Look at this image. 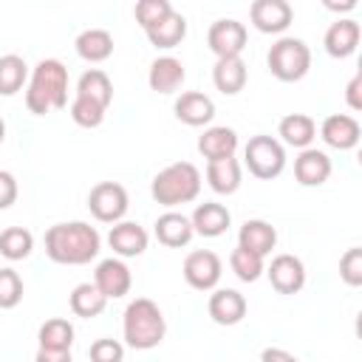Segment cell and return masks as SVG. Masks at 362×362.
Instances as JSON below:
<instances>
[{"mask_svg": "<svg viewBox=\"0 0 362 362\" xmlns=\"http://www.w3.org/2000/svg\"><path fill=\"white\" fill-rule=\"evenodd\" d=\"M102 249L99 232L85 221L54 223L45 232V255L62 266H85Z\"/></svg>", "mask_w": 362, "mask_h": 362, "instance_id": "1", "label": "cell"}, {"mask_svg": "<svg viewBox=\"0 0 362 362\" xmlns=\"http://www.w3.org/2000/svg\"><path fill=\"white\" fill-rule=\"evenodd\" d=\"M68 105V68L59 59H40L31 68L25 88V107L34 116L62 110Z\"/></svg>", "mask_w": 362, "mask_h": 362, "instance_id": "2", "label": "cell"}, {"mask_svg": "<svg viewBox=\"0 0 362 362\" xmlns=\"http://www.w3.org/2000/svg\"><path fill=\"white\" fill-rule=\"evenodd\" d=\"M122 331H124V342L130 348L150 351V348H158L161 345V339L167 334V322H164L161 308L150 297H136L124 308Z\"/></svg>", "mask_w": 362, "mask_h": 362, "instance_id": "3", "label": "cell"}, {"mask_svg": "<svg viewBox=\"0 0 362 362\" xmlns=\"http://www.w3.org/2000/svg\"><path fill=\"white\" fill-rule=\"evenodd\" d=\"M201 192V173L189 161H175L167 164L161 173H156L150 184V195L161 206H178L195 201Z\"/></svg>", "mask_w": 362, "mask_h": 362, "instance_id": "4", "label": "cell"}, {"mask_svg": "<svg viewBox=\"0 0 362 362\" xmlns=\"http://www.w3.org/2000/svg\"><path fill=\"white\" fill-rule=\"evenodd\" d=\"M266 65L280 82H300L311 68V48L300 37H280L269 48Z\"/></svg>", "mask_w": 362, "mask_h": 362, "instance_id": "5", "label": "cell"}, {"mask_svg": "<svg viewBox=\"0 0 362 362\" xmlns=\"http://www.w3.org/2000/svg\"><path fill=\"white\" fill-rule=\"evenodd\" d=\"M243 164L260 181H272L286 170V147L274 136H252L243 147Z\"/></svg>", "mask_w": 362, "mask_h": 362, "instance_id": "6", "label": "cell"}, {"mask_svg": "<svg viewBox=\"0 0 362 362\" xmlns=\"http://www.w3.org/2000/svg\"><path fill=\"white\" fill-rule=\"evenodd\" d=\"M127 206H130L127 189L116 181H99L88 192V209L102 223H119L127 215Z\"/></svg>", "mask_w": 362, "mask_h": 362, "instance_id": "7", "label": "cell"}, {"mask_svg": "<svg viewBox=\"0 0 362 362\" xmlns=\"http://www.w3.org/2000/svg\"><path fill=\"white\" fill-rule=\"evenodd\" d=\"M181 272H184V280H187L189 288L212 291L218 286V280H221L223 266H221V257L212 249H195V252H189L184 257V269Z\"/></svg>", "mask_w": 362, "mask_h": 362, "instance_id": "8", "label": "cell"}, {"mask_svg": "<svg viewBox=\"0 0 362 362\" xmlns=\"http://www.w3.org/2000/svg\"><path fill=\"white\" fill-rule=\"evenodd\" d=\"M246 40H249L246 25L240 20H232V17L215 20L206 31V45L218 59L221 57H240L246 48Z\"/></svg>", "mask_w": 362, "mask_h": 362, "instance_id": "9", "label": "cell"}, {"mask_svg": "<svg viewBox=\"0 0 362 362\" xmlns=\"http://www.w3.org/2000/svg\"><path fill=\"white\" fill-rule=\"evenodd\" d=\"M249 20L260 34H283L294 20V8L288 0H255L249 6Z\"/></svg>", "mask_w": 362, "mask_h": 362, "instance_id": "10", "label": "cell"}, {"mask_svg": "<svg viewBox=\"0 0 362 362\" xmlns=\"http://www.w3.org/2000/svg\"><path fill=\"white\" fill-rule=\"evenodd\" d=\"M93 286L107 297V300H119L130 291L133 286V274L127 269V263L122 257H105L99 260L96 272H93Z\"/></svg>", "mask_w": 362, "mask_h": 362, "instance_id": "11", "label": "cell"}, {"mask_svg": "<svg viewBox=\"0 0 362 362\" xmlns=\"http://www.w3.org/2000/svg\"><path fill=\"white\" fill-rule=\"evenodd\" d=\"M266 277L277 294H297L305 286V266L294 255H277L272 257Z\"/></svg>", "mask_w": 362, "mask_h": 362, "instance_id": "12", "label": "cell"}, {"mask_svg": "<svg viewBox=\"0 0 362 362\" xmlns=\"http://www.w3.org/2000/svg\"><path fill=\"white\" fill-rule=\"evenodd\" d=\"M107 243H110L113 255H119V257H139V255H144V249L150 243V235L136 221H119V223L110 226Z\"/></svg>", "mask_w": 362, "mask_h": 362, "instance_id": "13", "label": "cell"}, {"mask_svg": "<svg viewBox=\"0 0 362 362\" xmlns=\"http://www.w3.org/2000/svg\"><path fill=\"white\" fill-rule=\"evenodd\" d=\"M359 37H362L359 23H356L354 17H339L337 23L328 25V31H325V37H322V45H325L328 57L345 59V57H351V54L356 51Z\"/></svg>", "mask_w": 362, "mask_h": 362, "instance_id": "14", "label": "cell"}, {"mask_svg": "<svg viewBox=\"0 0 362 362\" xmlns=\"http://www.w3.org/2000/svg\"><path fill=\"white\" fill-rule=\"evenodd\" d=\"M359 122L348 113H331L320 124V136L334 150H354L359 144Z\"/></svg>", "mask_w": 362, "mask_h": 362, "instance_id": "15", "label": "cell"}, {"mask_svg": "<svg viewBox=\"0 0 362 362\" xmlns=\"http://www.w3.org/2000/svg\"><path fill=\"white\" fill-rule=\"evenodd\" d=\"M246 297L235 288H212L206 303V311L218 325H238L246 317Z\"/></svg>", "mask_w": 362, "mask_h": 362, "instance_id": "16", "label": "cell"}, {"mask_svg": "<svg viewBox=\"0 0 362 362\" xmlns=\"http://www.w3.org/2000/svg\"><path fill=\"white\" fill-rule=\"evenodd\" d=\"M173 110H175V119L189 127H204L215 119V102L201 90H184L175 99Z\"/></svg>", "mask_w": 362, "mask_h": 362, "instance_id": "17", "label": "cell"}, {"mask_svg": "<svg viewBox=\"0 0 362 362\" xmlns=\"http://www.w3.org/2000/svg\"><path fill=\"white\" fill-rule=\"evenodd\" d=\"M331 175V158L328 153L317 150V147H305L300 150V156L294 158V178L300 187H320L325 184Z\"/></svg>", "mask_w": 362, "mask_h": 362, "instance_id": "18", "label": "cell"}, {"mask_svg": "<svg viewBox=\"0 0 362 362\" xmlns=\"http://www.w3.org/2000/svg\"><path fill=\"white\" fill-rule=\"evenodd\" d=\"M198 153L209 161H221V158H235L238 153V133L226 124H215V127H206L201 136H198Z\"/></svg>", "mask_w": 362, "mask_h": 362, "instance_id": "19", "label": "cell"}, {"mask_svg": "<svg viewBox=\"0 0 362 362\" xmlns=\"http://www.w3.org/2000/svg\"><path fill=\"white\" fill-rule=\"evenodd\" d=\"M189 223H192V232L201 235V238H221L229 223H232V215L223 204L218 201H204L195 206V212L189 215Z\"/></svg>", "mask_w": 362, "mask_h": 362, "instance_id": "20", "label": "cell"}, {"mask_svg": "<svg viewBox=\"0 0 362 362\" xmlns=\"http://www.w3.org/2000/svg\"><path fill=\"white\" fill-rule=\"evenodd\" d=\"M184 79H187L184 62L175 57H158V59H153V65L147 71V85L156 93H175L184 85Z\"/></svg>", "mask_w": 362, "mask_h": 362, "instance_id": "21", "label": "cell"}, {"mask_svg": "<svg viewBox=\"0 0 362 362\" xmlns=\"http://www.w3.org/2000/svg\"><path fill=\"white\" fill-rule=\"evenodd\" d=\"M238 246L255 252L257 257H266V255H272V249L277 246V229H274L269 221H263V218H252V221H246V223L240 226V232H238Z\"/></svg>", "mask_w": 362, "mask_h": 362, "instance_id": "22", "label": "cell"}, {"mask_svg": "<svg viewBox=\"0 0 362 362\" xmlns=\"http://www.w3.org/2000/svg\"><path fill=\"white\" fill-rule=\"evenodd\" d=\"M156 238L167 249H181L195 238V232H192V223H189L187 215L170 209V212L156 218Z\"/></svg>", "mask_w": 362, "mask_h": 362, "instance_id": "23", "label": "cell"}, {"mask_svg": "<svg viewBox=\"0 0 362 362\" xmlns=\"http://www.w3.org/2000/svg\"><path fill=\"white\" fill-rule=\"evenodd\" d=\"M246 79H249V71H246L243 57H221L212 68V82L223 96L240 93L246 88Z\"/></svg>", "mask_w": 362, "mask_h": 362, "instance_id": "24", "label": "cell"}, {"mask_svg": "<svg viewBox=\"0 0 362 362\" xmlns=\"http://www.w3.org/2000/svg\"><path fill=\"white\" fill-rule=\"evenodd\" d=\"M277 136L283 139L280 144L305 150V147H311V141L317 139V122H314L308 113H288V116L280 119Z\"/></svg>", "mask_w": 362, "mask_h": 362, "instance_id": "25", "label": "cell"}, {"mask_svg": "<svg viewBox=\"0 0 362 362\" xmlns=\"http://www.w3.org/2000/svg\"><path fill=\"white\" fill-rule=\"evenodd\" d=\"M74 48L85 62H105L113 54V37L105 28H85L76 37Z\"/></svg>", "mask_w": 362, "mask_h": 362, "instance_id": "26", "label": "cell"}, {"mask_svg": "<svg viewBox=\"0 0 362 362\" xmlns=\"http://www.w3.org/2000/svg\"><path fill=\"white\" fill-rule=\"evenodd\" d=\"M76 96H79V99H90V102L107 107V105L113 102V82H110V76H107L102 68H90V71H85V74L79 76V82H76Z\"/></svg>", "mask_w": 362, "mask_h": 362, "instance_id": "27", "label": "cell"}, {"mask_svg": "<svg viewBox=\"0 0 362 362\" xmlns=\"http://www.w3.org/2000/svg\"><path fill=\"white\" fill-rule=\"evenodd\" d=\"M206 184L218 195H232L240 187V161L238 158H221L206 164Z\"/></svg>", "mask_w": 362, "mask_h": 362, "instance_id": "28", "label": "cell"}, {"mask_svg": "<svg viewBox=\"0 0 362 362\" xmlns=\"http://www.w3.org/2000/svg\"><path fill=\"white\" fill-rule=\"evenodd\" d=\"M144 34H147L150 45H156V48H175L187 37V17L178 14V11H173L161 23H156L153 28H147Z\"/></svg>", "mask_w": 362, "mask_h": 362, "instance_id": "29", "label": "cell"}, {"mask_svg": "<svg viewBox=\"0 0 362 362\" xmlns=\"http://www.w3.org/2000/svg\"><path fill=\"white\" fill-rule=\"evenodd\" d=\"M68 303H71V311H74L76 317H82V320H93V317H99V314L105 311L107 297H105L93 283H79V286H74Z\"/></svg>", "mask_w": 362, "mask_h": 362, "instance_id": "30", "label": "cell"}, {"mask_svg": "<svg viewBox=\"0 0 362 362\" xmlns=\"http://www.w3.org/2000/svg\"><path fill=\"white\" fill-rule=\"evenodd\" d=\"M37 339H40V348H48V351H71V345H74V325L65 317H51V320H45L40 325Z\"/></svg>", "mask_w": 362, "mask_h": 362, "instance_id": "31", "label": "cell"}, {"mask_svg": "<svg viewBox=\"0 0 362 362\" xmlns=\"http://www.w3.org/2000/svg\"><path fill=\"white\" fill-rule=\"evenodd\" d=\"M34 249V235L25 226H8L0 232V255L6 260H25Z\"/></svg>", "mask_w": 362, "mask_h": 362, "instance_id": "32", "label": "cell"}, {"mask_svg": "<svg viewBox=\"0 0 362 362\" xmlns=\"http://www.w3.org/2000/svg\"><path fill=\"white\" fill-rule=\"evenodd\" d=\"M28 79V65L17 54L0 57V96H14Z\"/></svg>", "mask_w": 362, "mask_h": 362, "instance_id": "33", "label": "cell"}, {"mask_svg": "<svg viewBox=\"0 0 362 362\" xmlns=\"http://www.w3.org/2000/svg\"><path fill=\"white\" fill-rule=\"evenodd\" d=\"M229 266H232L235 277H238V280H243V283H255V280H260V274L266 272L263 257H257L255 252L240 249V246H235V249H232V255H229Z\"/></svg>", "mask_w": 362, "mask_h": 362, "instance_id": "34", "label": "cell"}, {"mask_svg": "<svg viewBox=\"0 0 362 362\" xmlns=\"http://www.w3.org/2000/svg\"><path fill=\"white\" fill-rule=\"evenodd\" d=\"M175 8L170 6V0H139L136 3V8H133V14H136V23L147 31V28H153L156 23H161L167 14H173Z\"/></svg>", "mask_w": 362, "mask_h": 362, "instance_id": "35", "label": "cell"}, {"mask_svg": "<svg viewBox=\"0 0 362 362\" xmlns=\"http://www.w3.org/2000/svg\"><path fill=\"white\" fill-rule=\"evenodd\" d=\"M105 110H107V107H102V105H96V102H90V99L74 96L68 113H71V119H74L79 127H99V124L105 122Z\"/></svg>", "mask_w": 362, "mask_h": 362, "instance_id": "36", "label": "cell"}, {"mask_svg": "<svg viewBox=\"0 0 362 362\" xmlns=\"http://www.w3.org/2000/svg\"><path fill=\"white\" fill-rule=\"evenodd\" d=\"M23 300V277L6 266L0 269V308H14Z\"/></svg>", "mask_w": 362, "mask_h": 362, "instance_id": "37", "label": "cell"}, {"mask_svg": "<svg viewBox=\"0 0 362 362\" xmlns=\"http://www.w3.org/2000/svg\"><path fill=\"white\" fill-rule=\"evenodd\" d=\"M339 277L345 286L356 288L362 286V249L359 246H351L342 257H339Z\"/></svg>", "mask_w": 362, "mask_h": 362, "instance_id": "38", "label": "cell"}, {"mask_svg": "<svg viewBox=\"0 0 362 362\" xmlns=\"http://www.w3.org/2000/svg\"><path fill=\"white\" fill-rule=\"evenodd\" d=\"M88 354H90V362H124V345L110 337L96 339Z\"/></svg>", "mask_w": 362, "mask_h": 362, "instance_id": "39", "label": "cell"}, {"mask_svg": "<svg viewBox=\"0 0 362 362\" xmlns=\"http://www.w3.org/2000/svg\"><path fill=\"white\" fill-rule=\"evenodd\" d=\"M17 178L8 170H0V209H8L17 201Z\"/></svg>", "mask_w": 362, "mask_h": 362, "instance_id": "40", "label": "cell"}, {"mask_svg": "<svg viewBox=\"0 0 362 362\" xmlns=\"http://www.w3.org/2000/svg\"><path fill=\"white\" fill-rule=\"evenodd\" d=\"M345 102L351 110H362V74H354L345 88Z\"/></svg>", "mask_w": 362, "mask_h": 362, "instance_id": "41", "label": "cell"}, {"mask_svg": "<svg viewBox=\"0 0 362 362\" xmlns=\"http://www.w3.org/2000/svg\"><path fill=\"white\" fill-rule=\"evenodd\" d=\"M34 362H74L71 351H48V348H37Z\"/></svg>", "mask_w": 362, "mask_h": 362, "instance_id": "42", "label": "cell"}, {"mask_svg": "<svg viewBox=\"0 0 362 362\" xmlns=\"http://www.w3.org/2000/svg\"><path fill=\"white\" fill-rule=\"evenodd\" d=\"M325 8H328V11H351V8H356V0H342V3L325 0Z\"/></svg>", "mask_w": 362, "mask_h": 362, "instance_id": "43", "label": "cell"}, {"mask_svg": "<svg viewBox=\"0 0 362 362\" xmlns=\"http://www.w3.org/2000/svg\"><path fill=\"white\" fill-rule=\"evenodd\" d=\"M3 139H6V122L0 119V144H3Z\"/></svg>", "mask_w": 362, "mask_h": 362, "instance_id": "44", "label": "cell"}, {"mask_svg": "<svg viewBox=\"0 0 362 362\" xmlns=\"http://www.w3.org/2000/svg\"><path fill=\"white\" fill-rule=\"evenodd\" d=\"M286 362H297V356H294V354H291V356H288V359H286Z\"/></svg>", "mask_w": 362, "mask_h": 362, "instance_id": "45", "label": "cell"}]
</instances>
